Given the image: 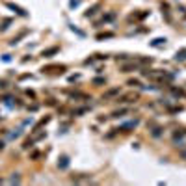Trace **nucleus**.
Here are the masks:
<instances>
[{
    "mask_svg": "<svg viewBox=\"0 0 186 186\" xmlns=\"http://www.w3.org/2000/svg\"><path fill=\"white\" fill-rule=\"evenodd\" d=\"M9 9H13L15 13H19V15H23V17H26V11L23 9V8H19V6H15V4H6Z\"/></svg>",
    "mask_w": 186,
    "mask_h": 186,
    "instance_id": "3",
    "label": "nucleus"
},
{
    "mask_svg": "<svg viewBox=\"0 0 186 186\" xmlns=\"http://www.w3.org/2000/svg\"><path fill=\"white\" fill-rule=\"evenodd\" d=\"M181 156H182V158H186V151H182V153H181Z\"/></svg>",
    "mask_w": 186,
    "mask_h": 186,
    "instance_id": "15",
    "label": "nucleus"
},
{
    "mask_svg": "<svg viewBox=\"0 0 186 186\" xmlns=\"http://www.w3.org/2000/svg\"><path fill=\"white\" fill-rule=\"evenodd\" d=\"M153 136H155V138H160V136H162V128H160V127L153 128Z\"/></svg>",
    "mask_w": 186,
    "mask_h": 186,
    "instance_id": "6",
    "label": "nucleus"
},
{
    "mask_svg": "<svg viewBox=\"0 0 186 186\" xmlns=\"http://www.w3.org/2000/svg\"><path fill=\"white\" fill-rule=\"evenodd\" d=\"M4 149V142H0V151H2Z\"/></svg>",
    "mask_w": 186,
    "mask_h": 186,
    "instance_id": "16",
    "label": "nucleus"
},
{
    "mask_svg": "<svg viewBox=\"0 0 186 186\" xmlns=\"http://www.w3.org/2000/svg\"><path fill=\"white\" fill-rule=\"evenodd\" d=\"M20 136V128L19 130H13V132H9V138H11V140H15V138H19Z\"/></svg>",
    "mask_w": 186,
    "mask_h": 186,
    "instance_id": "8",
    "label": "nucleus"
},
{
    "mask_svg": "<svg viewBox=\"0 0 186 186\" xmlns=\"http://www.w3.org/2000/svg\"><path fill=\"white\" fill-rule=\"evenodd\" d=\"M58 168H60V169H67V168H69V156H67V155H61V156L58 158Z\"/></svg>",
    "mask_w": 186,
    "mask_h": 186,
    "instance_id": "1",
    "label": "nucleus"
},
{
    "mask_svg": "<svg viewBox=\"0 0 186 186\" xmlns=\"http://www.w3.org/2000/svg\"><path fill=\"white\" fill-rule=\"evenodd\" d=\"M2 61H11V56H9V54H6V56H2Z\"/></svg>",
    "mask_w": 186,
    "mask_h": 186,
    "instance_id": "14",
    "label": "nucleus"
},
{
    "mask_svg": "<svg viewBox=\"0 0 186 186\" xmlns=\"http://www.w3.org/2000/svg\"><path fill=\"white\" fill-rule=\"evenodd\" d=\"M9 182H20V177H19V173H15V177H11V179H9Z\"/></svg>",
    "mask_w": 186,
    "mask_h": 186,
    "instance_id": "9",
    "label": "nucleus"
},
{
    "mask_svg": "<svg viewBox=\"0 0 186 186\" xmlns=\"http://www.w3.org/2000/svg\"><path fill=\"white\" fill-rule=\"evenodd\" d=\"M138 99V95H127V97H123L121 101L117 99V102H132V101H136Z\"/></svg>",
    "mask_w": 186,
    "mask_h": 186,
    "instance_id": "5",
    "label": "nucleus"
},
{
    "mask_svg": "<svg viewBox=\"0 0 186 186\" xmlns=\"http://www.w3.org/2000/svg\"><path fill=\"white\" fill-rule=\"evenodd\" d=\"M119 93H121L119 88H112V89H108V91L102 95V99H112V97H115V95H119Z\"/></svg>",
    "mask_w": 186,
    "mask_h": 186,
    "instance_id": "2",
    "label": "nucleus"
},
{
    "mask_svg": "<svg viewBox=\"0 0 186 186\" xmlns=\"http://www.w3.org/2000/svg\"><path fill=\"white\" fill-rule=\"evenodd\" d=\"M78 4H80V0H71V8H77Z\"/></svg>",
    "mask_w": 186,
    "mask_h": 186,
    "instance_id": "12",
    "label": "nucleus"
},
{
    "mask_svg": "<svg viewBox=\"0 0 186 186\" xmlns=\"http://www.w3.org/2000/svg\"><path fill=\"white\" fill-rule=\"evenodd\" d=\"M162 43H166V39H162V37H158V39H155V41H153V47H160Z\"/></svg>",
    "mask_w": 186,
    "mask_h": 186,
    "instance_id": "7",
    "label": "nucleus"
},
{
    "mask_svg": "<svg viewBox=\"0 0 186 186\" xmlns=\"http://www.w3.org/2000/svg\"><path fill=\"white\" fill-rule=\"evenodd\" d=\"M58 52V47H52V49H47V50H43V56L45 58H50L52 54H56Z\"/></svg>",
    "mask_w": 186,
    "mask_h": 186,
    "instance_id": "4",
    "label": "nucleus"
},
{
    "mask_svg": "<svg viewBox=\"0 0 186 186\" xmlns=\"http://www.w3.org/2000/svg\"><path fill=\"white\" fill-rule=\"evenodd\" d=\"M104 82H106L104 78H95V80H93V84H97V86H99V84H104Z\"/></svg>",
    "mask_w": 186,
    "mask_h": 186,
    "instance_id": "10",
    "label": "nucleus"
},
{
    "mask_svg": "<svg viewBox=\"0 0 186 186\" xmlns=\"http://www.w3.org/2000/svg\"><path fill=\"white\" fill-rule=\"evenodd\" d=\"M128 86H140V82L138 80H128Z\"/></svg>",
    "mask_w": 186,
    "mask_h": 186,
    "instance_id": "13",
    "label": "nucleus"
},
{
    "mask_svg": "<svg viewBox=\"0 0 186 186\" xmlns=\"http://www.w3.org/2000/svg\"><path fill=\"white\" fill-rule=\"evenodd\" d=\"M9 23H11V20H4V24H2V26H0V30H2V32H4L6 28H8V24H9Z\"/></svg>",
    "mask_w": 186,
    "mask_h": 186,
    "instance_id": "11",
    "label": "nucleus"
}]
</instances>
